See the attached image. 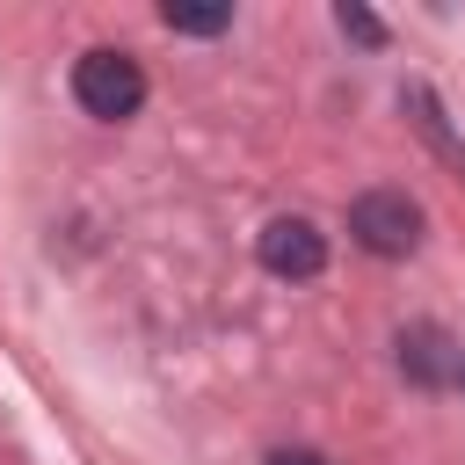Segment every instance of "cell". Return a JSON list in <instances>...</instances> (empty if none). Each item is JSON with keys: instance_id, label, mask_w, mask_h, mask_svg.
Segmentation results:
<instances>
[{"instance_id": "obj_1", "label": "cell", "mask_w": 465, "mask_h": 465, "mask_svg": "<svg viewBox=\"0 0 465 465\" xmlns=\"http://www.w3.org/2000/svg\"><path fill=\"white\" fill-rule=\"evenodd\" d=\"M73 94H80V109L87 116H102V124H124V116H138V102H145V65L131 58V51H80V65H73Z\"/></svg>"}, {"instance_id": "obj_2", "label": "cell", "mask_w": 465, "mask_h": 465, "mask_svg": "<svg viewBox=\"0 0 465 465\" xmlns=\"http://www.w3.org/2000/svg\"><path fill=\"white\" fill-rule=\"evenodd\" d=\"M349 240H356L363 254H378V262L414 254V247H421V211H414V196H407V189H363V196L349 203Z\"/></svg>"}, {"instance_id": "obj_3", "label": "cell", "mask_w": 465, "mask_h": 465, "mask_svg": "<svg viewBox=\"0 0 465 465\" xmlns=\"http://www.w3.org/2000/svg\"><path fill=\"white\" fill-rule=\"evenodd\" d=\"M254 254H262V269H269V276H283V283H305V276H320V269H327V232H320L312 218L283 211V218H269V225H262Z\"/></svg>"}, {"instance_id": "obj_4", "label": "cell", "mask_w": 465, "mask_h": 465, "mask_svg": "<svg viewBox=\"0 0 465 465\" xmlns=\"http://www.w3.org/2000/svg\"><path fill=\"white\" fill-rule=\"evenodd\" d=\"M400 371H407V378H421V385H450V378H458V341H450L443 327H429V320H421V327H407V334H400Z\"/></svg>"}, {"instance_id": "obj_5", "label": "cell", "mask_w": 465, "mask_h": 465, "mask_svg": "<svg viewBox=\"0 0 465 465\" xmlns=\"http://www.w3.org/2000/svg\"><path fill=\"white\" fill-rule=\"evenodd\" d=\"M160 22L182 29V36H218V29H232V7H182V0H167Z\"/></svg>"}, {"instance_id": "obj_6", "label": "cell", "mask_w": 465, "mask_h": 465, "mask_svg": "<svg viewBox=\"0 0 465 465\" xmlns=\"http://www.w3.org/2000/svg\"><path fill=\"white\" fill-rule=\"evenodd\" d=\"M334 22H341L356 44H385V22H378L371 7H356V0H341V7H334Z\"/></svg>"}, {"instance_id": "obj_7", "label": "cell", "mask_w": 465, "mask_h": 465, "mask_svg": "<svg viewBox=\"0 0 465 465\" xmlns=\"http://www.w3.org/2000/svg\"><path fill=\"white\" fill-rule=\"evenodd\" d=\"M262 465H327V458H320V450H305V443H283V450H269Z\"/></svg>"}, {"instance_id": "obj_8", "label": "cell", "mask_w": 465, "mask_h": 465, "mask_svg": "<svg viewBox=\"0 0 465 465\" xmlns=\"http://www.w3.org/2000/svg\"><path fill=\"white\" fill-rule=\"evenodd\" d=\"M450 385H465V349H458V378H450Z\"/></svg>"}]
</instances>
